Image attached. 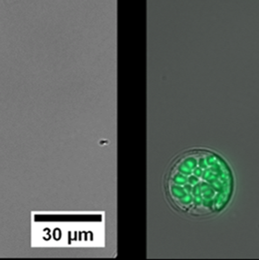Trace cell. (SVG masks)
<instances>
[{
  "label": "cell",
  "mask_w": 259,
  "mask_h": 260,
  "mask_svg": "<svg viewBox=\"0 0 259 260\" xmlns=\"http://www.w3.org/2000/svg\"><path fill=\"white\" fill-rule=\"evenodd\" d=\"M165 189L174 210L191 218H209L229 206L235 191V178L221 155L193 148L173 160L166 173Z\"/></svg>",
  "instance_id": "6da1fadb"
}]
</instances>
